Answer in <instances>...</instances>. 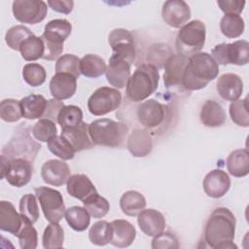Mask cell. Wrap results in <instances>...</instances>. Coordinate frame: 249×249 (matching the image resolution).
Wrapping results in <instances>:
<instances>
[{"instance_id": "1f68e13d", "label": "cell", "mask_w": 249, "mask_h": 249, "mask_svg": "<svg viewBox=\"0 0 249 249\" xmlns=\"http://www.w3.org/2000/svg\"><path fill=\"white\" fill-rule=\"evenodd\" d=\"M64 217L70 228L76 231H86L90 223V215L86 208L77 205L66 209Z\"/></svg>"}, {"instance_id": "f907efd6", "label": "cell", "mask_w": 249, "mask_h": 249, "mask_svg": "<svg viewBox=\"0 0 249 249\" xmlns=\"http://www.w3.org/2000/svg\"><path fill=\"white\" fill-rule=\"evenodd\" d=\"M246 2L241 0H219L217 5L225 15H239L242 13Z\"/></svg>"}, {"instance_id": "816d5d0a", "label": "cell", "mask_w": 249, "mask_h": 249, "mask_svg": "<svg viewBox=\"0 0 249 249\" xmlns=\"http://www.w3.org/2000/svg\"><path fill=\"white\" fill-rule=\"evenodd\" d=\"M64 106L63 102L57 99H49L47 103L46 111L41 119H49L53 122H57V117L59 114V111Z\"/></svg>"}, {"instance_id": "ba28073f", "label": "cell", "mask_w": 249, "mask_h": 249, "mask_svg": "<svg viewBox=\"0 0 249 249\" xmlns=\"http://www.w3.org/2000/svg\"><path fill=\"white\" fill-rule=\"evenodd\" d=\"M34 192L40 202L45 218L50 223H59L66 211L61 193L44 186L35 188Z\"/></svg>"}, {"instance_id": "9c48e42d", "label": "cell", "mask_w": 249, "mask_h": 249, "mask_svg": "<svg viewBox=\"0 0 249 249\" xmlns=\"http://www.w3.org/2000/svg\"><path fill=\"white\" fill-rule=\"evenodd\" d=\"M122 93L115 88L100 87L96 89L88 100V109L94 116H103L119 108Z\"/></svg>"}, {"instance_id": "7c38bea8", "label": "cell", "mask_w": 249, "mask_h": 249, "mask_svg": "<svg viewBox=\"0 0 249 249\" xmlns=\"http://www.w3.org/2000/svg\"><path fill=\"white\" fill-rule=\"evenodd\" d=\"M108 42L114 54L124 57L132 65L135 60L136 51L134 39L130 31L124 28H116L109 34Z\"/></svg>"}, {"instance_id": "2e32d148", "label": "cell", "mask_w": 249, "mask_h": 249, "mask_svg": "<svg viewBox=\"0 0 249 249\" xmlns=\"http://www.w3.org/2000/svg\"><path fill=\"white\" fill-rule=\"evenodd\" d=\"M41 177L45 183L59 187L67 183L70 177V168L62 160H49L42 165Z\"/></svg>"}, {"instance_id": "f1b7e54d", "label": "cell", "mask_w": 249, "mask_h": 249, "mask_svg": "<svg viewBox=\"0 0 249 249\" xmlns=\"http://www.w3.org/2000/svg\"><path fill=\"white\" fill-rule=\"evenodd\" d=\"M146 206V198L137 191H127L120 198V207L127 216H137Z\"/></svg>"}, {"instance_id": "3957f363", "label": "cell", "mask_w": 249, "mask_h": 249, "mask_svg": "<svg viewBox=\"0 0 249 249\" xmlns=\"http://www.w3.org/2000/svg\"><path fill=\"white\" fill-rule=\"evenodd\" d=\"M160 73L153 63H142L130 75L126 83V96L133 102H140L153 94L159 86Z\"/></svg>"}, {"instance_id": "681fc988", "label": "cell", "mask_w": 249, "mask_h": 249, "mask_svg": "<svg viewBox=\"0 0 249 249\" xmlns=\"http://www.w3.org/2000/svg\"><path fill=\"white\" fill-rule=\"evenodd\" d=\"M54 34L59 35L63 39H67L72 31V24L65 18H56L50 20L46 25L45 29Z\"/></svg>"}, {"instance_id": "4fadbf2b", "label": "cell", "mask_w": 249, "mask_h": 249, "mask_svg": "<svg viewBox=\"0 0 249 249\" xmlns=\"http://www.w3.org/2000/svg\"><path fill=\"white\" fill-rule=\"evenodd\" d=\"M161 16L168 26L181 28L191 18V10L183 0H167L162 5Z\"/></svg>"}, {"instance_id": "cb8c5ba5", "label": "cell", "mask_w": 249, "mask_h": 249, "mask_svg": "<svg viewBox=\"0 0 249 249\" xmlns=\"http://www.w3.org/2000/svg\"><path fill=\"white\" fill-rule=\"evenodd\" d=\"M110 224L113 229V235L110 243L113 246L124 248L132 244L136 236V230L130 222L117 219L112 221Z\"/></svg>"}, {"instance_id": "b9f144b4", "label": "cell", "mask_w": 249, "mask_h": 249, "mask_svg": "<svg viewBox=\"0 0 249 249\" xmlns=\"http://www.w3.org/2000/svg\"><path fill=\"white\" fill-rule=\"evenodd\" d=\"M18 208H19L20 215L30 223L34 224L38 221L40 213H39L38 202L34 195L26 194L23 196H21L19 200Z\"/></svg>"}, {"instance_id": "52a82bcc", "label": "cell", "mask_w": 249, "mask_h": 249, "mask_svg": "<svg viewBox=\"0 0 249 249\" xmlns=\"http://www.w3.org/2000/svg\"><path fill=\"white\" fill-rule=\"evenodd\" d=\"M210 55L218 65H246L249 62V43L246 40L221 43L212 49Z\"/></svg>"}, {"instance_id": "8992f818", "label": "cell", "mask_w": 249, "mask_h": 249, "mask_svg": "<svg viewBox=\"0 0 249 249\" xmlns=\"http://www.w3.org/2000/svg\"><path fill=\"white\" fill-rule=\"evenodd\" d=\"M33 175L32 162L23 158L8 159L1 156V179L17 188H20L29 183Z\"/></svg>"}, {"instance_id": "f6af8a7d", "label": "cell", "mask_w": 249, "mask_h": 249, "mask_svg": "<svg viewBox=\"0 0 249 249\" xmlns=\"http://www.w3.org/2000/svg\"><path fill=\"white\" fill-rule=\"evenodd\" d=\"M55 73H68L75 78L80 77V58L71 53L62 54L55 63Z\"/></svg>"}, {"instance_id": "60d3db41", "label": "cell", "mask_w": 249, "mask_h": 249, "mask_svg": "<svg viewBox=\"0 0 249 249\" xmlns=\"http://www.w3.org/2000/svg\"><path fill=\"white\" fill-rule=\"evenodd\" d=\"M22 226L17 234L21 249H35L38 245V232L33 224L22 217Z\"/></svg>"}, {"instance_id": "7402d4cb", "label": "cell", "mask_w": 249, "mask_h": 249, "mask_svg": "<svg viewBox=\"0 0 249 249\" xmlns=\"http://www.w3.org/2000/svg\"><path fill=\"white\" fill-rule=\"evenodd\" d=\"M126 147L133 157H146L153 149L152 136L147 129L134 128L127 137Z\"/></svg>"}, {"instance_id": "f35d334b", "label": "cell", "mask_w": 249, "mask_h": 249, "mask_svg": "<svg viewBox=\"0 0 249 249\" xmlns=\"http://www.w3.org/2000/svg\"><path fill=\"white\" fill-rule=\"evenodd\" d=\"M83 122V112L76 105H64L59 111L57 123L62 128L75 126Z\"/></svg>"}, {"instance_id": "484cf974", "label": "cell", "mask_w": 249, "mask_h": 249, "mask_svg": "<svg viewBox=\"0 0 249 249\" xmlns=\"http://www.w3.org/2000/svg\"><path fill=\"white\" fill-rule=\"evenodd\" d=\"M200 122L208 127H218L225 124L226 113L220 103L214 100H206L199 113Z\"/></svg>"}, {"instance_id": "e0dca14e", "label": "cell", "mask_w": 249, "mask_h": 249, "mask_svg": "<svg viewBox=\"0 0 249 249\" xmlns=\"http://www.w3.org/2000/svg\"><path fill=\"white\" fill-rule=\"evenodd\" d=\"M204 193L213 198L224 196L231 188V178L222 169H214L208 172L203 179Z\"/></svg>"}, {"instance_id": "ac0fdd59", "label": "cell", "mask_w": 249, "mask_h": 249, "mask_svg": "<svg viewBox=\"0 0 249 249\" xmlns=\"http://www.w3.org/2000/svg\"><path fill=\"white\" fill-rule=\"evenodd\" d=\"M137 223L140 230L148 236H156L165 229V218L159 210L143 209L137 215Z\"/></svg>"}, {"instance_id": "4dcf8cb0", "label": "cell", "mask_w": 249, "mask_h": 249, "mask_svg": "<svg viewBox=\"0 0 249 249\" xmlns=\"http://www.w3.org/2000/svg\"><path fill=\"white\" fill-rule=\"evenodd\" d=\"M40 37L44 43L45 48L44 55L42 58L45 60H54L58 58L62 53L64 46L63 43L65 39L48 30H44V33Z\"/></svg>"}, {"instance_id": "f5cc1de1", "label": "cell", "mask_w": 249, "mask_h": 249, "mask_svg": "<svg viewBox=\"0 0 249 249\" xmlns=\"http://www.w3.org/2000/svg\"><path fill=\"white\" fill-rule=\"evenodd\" d=\"M48 5L57 13L68 15L73 10L74 2L72 0H49Z\"/></svg>"}, {"instance_id": "c3c4849f", "label": "cell", "mask_w": 249, "mask_h": 249, "mask_svg": "<svg viewBox=\"0 0 249 249\" xmlns=\"http://www.w3.org/2000/svg\"><path fill=\"white\" fill-rule=\"evenodd\" d=\"M180 247L179 240L177 236L170 231H162L160 234L154 236L152 240V248L154 249H164V248H174Z\"/></svg>"}, {"instance_id": "8fae6325", "label": "cell", "mask_w": 249, "mask_h": 249, "mask_svg": "<svg viewBox=\"0 0 249 249\" xmlns=\"http://www.w3.org/2000/svg\"><path fill=\"white\" fill-rule=\"evenodd\" d=\"M168 111L165 105L151 98L142 101L136 109V118L138 123L147 129L159 127L163 124Z\"/></svg>"}, {"instance_id": "8d00e7d4", "label": "cell", "mask_w": 249, "mask_h": 249, "mask_svg": "<svg viewBox=\"0 0 249 249\" xmlns=\"http://www.w3.org/2000/svg\"><path fill=\"white\" fill-rule=\"evenodd\" d=\"M47 143L49 150L62 160H72L75 156V149L61 134L52 137Z\"/></svg>"}, {"instance_id": "7dc6e473", "label": "cell", "mask_w": 249, "mask_h": 249, "mask_svg": "<svg viewBox=\"0 0 249 249\" xmlns=\"http://www.w3.org/2000/svg\"><path fill=\"white\" fill-rule=\"evenodd\" d=\"M230 116L231 121L243 127H247L249 125V114L247 109V98L237 99L231 103L230 105Z\"/></svg>"}, {"instance_id": "d6986e66", "label": "cell", "mask_w": 249, "mask_h": 249, "mask_svg": "<svg viewBox=\"0 0 249 249\" xmlns=\"http://www.w3.org/2000/svg\"><path fill=\"white\" fill-rule=\"evenodd\" d=\"M77 89V78L68 73H55L50 82L51 94L54 99L64 100L72 97Z\"/></svg>"}, {"instance_id": "5b68a950", "label": "cell", "mask_w": 249, "mask_h": 249, "mask_svg": "<svg viewBox=\"0 0 249 249\" xmlns=\"http://www.w3.org/2000/svg\"><path fill=\"white\" fill-rule=\"evenodd\" d=\"M205 38L206 28L202 21L195 19L186 23L176 35L175 46L178 54L190 57L199 53L204 46Z\"/></svg>"}, {"instance_id": "44dd1931", "label": "cell", "mask_w": 249, "mask_h": 249, "mask_svg": "<svg viewBox=\"0 0 249 249\" xmlns=\"http://www.w3.org/2000/svg\"><path fill=\"white\" fill-rule=\"evenodd\" d=\"M61 135L68 140L76 152L90 149L94 146L89 133V124H81L61 129Z\"/></svg>"}, {"instance_id": "836d02e7", "label": "cell", "mask_w": 249, "mask_h": 249, "mask_svg": "<svg viewBox=\"0 0 249 249\" xmlns=\"http://www.w3.org/2000/svg\"><path fill=\"white\" fill-rule=\"evenodd\" d=\"M44 43L41 37L36 35L27 38L19 47L20 54L26 61H34L42 58L44 55Z\"/></svg>"}, {"instance_id": "5bb4252c", "label": "cell", "mask_w": 249, "mask_h": 249, "mask_svg": "<svg viewBox=\"0 0 249 249\" xmlns=\"http://www.w3.org/2000/svg\"><path fill=\"white\" fill-rule=\"evenodd\" d=\"M187 56L171 54L166 58L163 65V83L166 89H175L182 88V79L185 67L188 63Z\"/></svg>"}, {"instance_id": "bcb514c9", "label": "cell", "mask_w": 249, "mask_h": 249, "mask_svg": "<svg viewBox=\"0 0 249 249\" xmlns=\"http://www.w3.org/2000/svg\"><path fill=\"white\" fill-rule=\"evenodd\" d=\"M57 132L55 122L49 119H40L32 127V135L40 142H48Z\"/></svg>"}, {"instance_id": "ee69618b", "label": "cell", "mask_w": 249, "mask_h": 249, "mask_svg": "<svg viewBox=\"0 0 249 249\" xmlns=\"http://www.w3.org/2000/svg\"><path fill=\"white\" fill-rule=\"evenodd\" d=\"M0 117L7 123H16L22 118L20 101L13 98L3 99L0 104Z\"/></svg>"}, {"instance_id": "83f0119b", "label": "cell", "mask_w": 249, "mask_h": 249, "mask_svg": "<svg viewBox=\"0 0 249 249\" xmlns=\"http://www.w3.org/2000/svg\"><path fill=\"white\" fill-rule=\"evenodd\" d=\"M227 169L233 177L241 178L249 172V154L247 149L232 151L227 159Z\"/></svg>"}, {"instance_id": "ab89813d", "label": "cell", "mask_w": 249, "mask_h": 249, "mask_svg": "<svg viewBox=\"0 0 249 249\" xmlns=\"http://www.w3.org/2000/svg\"><path fill=\"white\" fill-rule=\"evenodd\" d=\"M35 35L28 27L24 25H15L8 29L5 35V41L12 50L19 51L20 45L30 36Z\"/></svg>"}, {"instance_id": "277c9868", "label": "cell", "mask_w": 249, "mask_h": 249, "mask_svg": "<svg viewBox=\"0 0 249 249\" xmlns=\"http://www.w3.org/2000/svg\"><path fill=\"white\" fill-rule=\"evenodd\" d=\"M89 133L94 145L117 148L124 144L128 127L122 122L98 119L89 124Z\"/></svg>"}, {"instance_id": "4316f807", "label": "cell", "mask_w": 249, "mask_h": 249, "mask_svg": "<svg viewBox=\"0 0 249 249\" xmlns=\"http://www.w3.org/2000/svg\"><path fill=\"white\" fill-rule=\"evenodd\" d=\"M48 100L41 94H30L20 100L22 117L27 120H36L43 117Z\"/></svg>"}, {"instance_id": "603a6c76", "label": "cell", "mask_w": 249, "mask_h": 249, "mask_svg": "<svg viewBox=\"0 0 249 249\" xmlns=\"http://www.w3.org/2000/svg\"><path fill=\"white\" fill-rule=\"evenodd\" d=\"M22 216L18 214L11 201H0V230L16 235L22 226Z\"/></svg>"}, {"instance_id": "d590c367", "label": "cell", "mask_w": 249, "mask_h": 249, "mask_svg": "<svg viewBox=\"0 0 249 249\" xmlns=\"http://www.w3.org/2000/svg\"><path fill=\"white\" fill-rule=\"evenodd\" d=\"M64 242V231L58 223H50L43 233L42 244L46 249L62 248Z\"/></svg>"}, {"instance_id": "ffe728a7", "label": "cell", "mask_w": 249, "mask_h": 249, "mask_svg": "<svg viewBox=\"0 0 249 249\" xmlns=\"http://www.w3.org/2000/svg\"><path fill=\"white\" fill-rule=\"evenodd\" d=\"M219 95L228 101L237 100L243 91V82L234 73H225L218 78L216 85Z\"/></svg>"}, {"instance_id": "30bf717a", "label": "cell", "mask_w": 249, "mask_h": 249, "mask_svg": "<svg viewBox=\"0 0 249 249\" xmlns=\"http://www.w3.org/2000/svg\"><path fill=\"white\" fill-rule=\"evenodd\" d=\"M12 11L19 22L36 24L45 19L48 7L42 0H16L13 2Z\"/></svg>"}, {"instance_id": "6da1fadb", "label": "cell", "mask_w": 249, "mask_h": 249, "mask_svg": "<svg viewBox=\"0 0 249 249\" xmlns=\"http://www.w3.org/2000/svg\"><path fill=\"white\" fill-rule=\"evenodd\" d=\"M236 220L227 207H218L212 211L204 227V241L211 248H237L233 243Z\"/></svg>"}, {"instance_id": "7bdbcfd3", "label": "cell", "mask_w": 249, "mask_h": 249, "mask_svg": "<svg viewBox=\"0 0 249 249\" xmlns=\"http://www.w3.org/2000/svg\"><path fill=\"white\" fill-rule=\"evenodd\" d=\"M22 78L31 87L43 85L47 78L45 68L39 63H27L22 68Z\"/></svg>"}, {"instance_id": "7a4b0ae2", "label": "cell", "mask_w": 249, "mask_h": 249, "mask_svg": "<svg viewBox=\"0 0 249 249\" xmlns=\"http://www.w3.org/2000/svg\"><path fill=\"white\" fill-rule=\"evenodd\" d=\"M218 74L217 62L208 53L199 52L188 58L182 79L183 89L189 91L204 89L209 82L217 78Z\"/></svg>"}, {"instance_id": "d6a6232c", "label": "cell", "mask_w": 249, "mask_h": 249, "mask_svg": "<svg viewBox=\"0 0 249 249\" xmlns=\"http://www.w3.org/2000/svg\"><path fill=\"white\" fill-rule=\"evenodd\" d=\"M113 235V229L107 221L95 222L89 231V241L97 246H104L110 243Z\"/></svg>"}, {"instance_id": "f546056e", "label": "cell", "mask_w": 249, "mask_h": 249, "mask_svg": "<svg viewBox=\"0 0 249 249\" xmlns=\"http://www.w3.org/2000/svg\"><path fill=\"white\" fill-rule=\"evenodd\" d=\"M105 60L97 54L88 53L80 59V72L87 78H98L106 72Z\"/></svg>"}, {"instance_id": "74e56055", "label": "cell", "mask_w": 249, "mask_h": 249, "mask_svg": "<svg viewBox=\"0 0 249 249\" xmlns=\"http://www.w3.org/2000/svg\"><path fill=\"white\" fill-rule=\"evenodd\" d=\"M83 204L89 214L95 219L103 218L110 210L109 201L105 197L98 195V193L89 196L83 201Z\"/></svg>"}, {"instance_id": "9a60e30c", "label": "cell", "mask_w": 249, "mask_h": 249, "mask_svg": "<svg viewBox=\"0 0 249 249\" xmlns=\"http://www.w3.org/2000/svg\"><path fill=\"white\" fill-rule=\"evenodd\" d=\"M130 66L126 59L113 53L105 72L107 82L116 89L124 88L130 77Z\"/></svg>"}, {"instance_id": "e575fe53", "label": "cell", "mask_w": 249, "mask_h": 249, "mask_svg": "<svg viewBox=\"0 0 249 249\" xmlns=\"http://www.w3.org/2000/svg\"><path fill=\"white\" fill-rule=\"evenodd\" d=\"M244 19L239 15H225L220 21V30L228 38H237L244 31Z\"/></svg>"}, {"instance_id": "d4e9b609", "label": "cell", "mask_w": 249, "mask_h": 249, "mask_svg": "<svg viewBox=\"0 0 249 249\" xmlns=\"http://www.w3.org/2000/svg\"><path fill=\"white\" fill-rule=\"evenodd\" d=\"M66 190L71 196L82 201L97 193L94 185L86 174L71 175L66 183Z\"/></svg>"}]
</instances>
